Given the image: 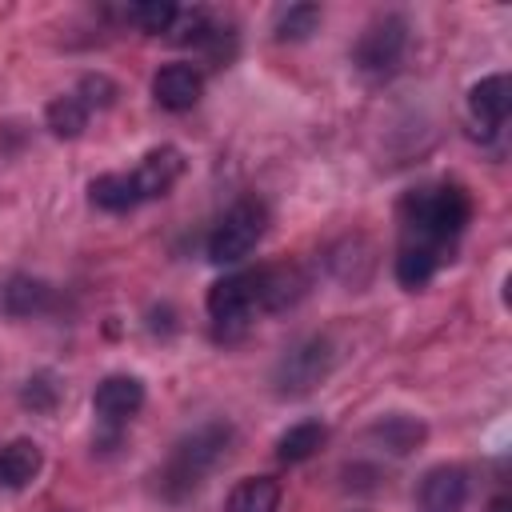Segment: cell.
I'll list each match as a JSON object with an SVG mask.
<instances>
[{"label":"cell","instance_id":"cell-25","mask_svg":"<svg viewBox=\"0 0 512 512\" xmlns=\"http://www.w3.org/2000/svg\"><path fill=\"white\" fill-rule=\"evenodd\" d=\"M484 512H512V500H508V496H492Z\"/></svg>","mask_w":512,"mask_h":512},{"label":"cell","instance_id":"cell-1","mask_svg":"<svg viewBox=\"0 0 512 512\" xmlns=\"http://www.w3.org/2000/svg\"><path fill=\"white\" fill-rule=\"evenodd\" d=\"M400 244H424L444 256H452V244L472 220V196L460 184H432V188H412L404 192L400 208Z\"/></svg>","mask_w":512,"mask_h":512},{"label":"cell","instance_id":"cell-13","mask_svg":"<svg viewBox=\"0 0 512 512\" xmlns=\"http://www.w3.org/2000/svg\"><path fill=\"white\" fill-rule=\"evenodd\" d=\"M44 468V452L36 440L16 436L12 444L0 448V484L4 488H28Z\"/></svg>","mask_w":512,"mask_h":512},{"label":"cell","instance_id":"cell-10","mask_svg":"<svg viewBox=\"0 0 512 512\" xmlns=\"http://www.w3.org/2000/svg\"><path fill=\"white\" fill-rule=\"evenodd\" d=\"M252 276H256V308L264 312H284L308 292V276L296 264H268L256 268Z\"/></svg>","mask_w":512,"mask_h":512},{"label":"cell","instance_id":"cell-9","mask_svg":"<svg viewBox=\"0 0 512 512\" xmlns=\"http://www.w3.org/2000/svg\"><path fill=\"white\" fill-rule=\"evenodd\" d=\"M180 172H184V156H180V148H172V144L152 148V152L136 164V172H132V184H136L140 204H144V200H160V196H168L172 184L180 180Z\"/></svg>","mask_w":512,"mask_h":512},{"label":"cell","instance_id":"cell-15","mask_svg":"<svg viewBox=\"0 0 512 512\" xmlns=\"http://www.w3.org/2000/svg\"><path fill=\"white\" fill-rule=\"evenodd\" d=\"M52 284L36 276H12L4 284V312L8 316H40L52 308Z\"/></svg>","mask_w":512,"mask_h":512},{"label":"cell","instance_id":"cell-7","mask_svg":"<svg viewBox=\"0 0 512 512\" xmlns=\"http://www.w3.org/2000/svg\"><path fill=\"white\" fill-rule=\"evenodd\" d=\"M140 408H144V384H140V376L116 372V376H104V380L96 384V392H92V412H96L100 424L112 428V432H116L120 424H128Z\"/></svg>","mask_w":512,"mask_h":512},{"label":"cell","instance_id":"cell-19","mask_svg":"<svg viewBox=\"0 0 512 512\" xmlns=\"http://www.w3.org/2000/svg\"><path fill=\"white\" fill-rule=\"evenodd\" d=\"M324 440H328V428H324L320 420H300V424H292V428L276 440V456H280L284 464H300V460L316 456V452L324 448Z\"/></svg>","mask_w":512,"mask_h":512},{"label":"cell","instance_id":"cell-22","mask_svg":"<svg viewBox=\"0 0 512 512\" xmlns=\"http://www.w3.org/2000/svg\"><path fill=\"white\" fill-rule=\"evenodd\" d=\"M320 24V8L316 4H292L280 12L276 20V40H308Z\"/></svg>","mask_w":512,"mask_h":512},{"label":"cell","instance_id":"cell-6","mask_svg":"<svg viewBox=\"0 0 512 512\" xmlns=\"http://www.w3.org/2000/svg\"><path fill=\"white\" fill-rule=\"evenodd\" d=\"M404 52H408V20L404 16H380L360 32V40L352 48V64L360 72L384 76L404 60Z\"/></svg>","mask_w":512,"mask_h":512},{"label":"cell","instance_id":"cell-24","mask_svg":"<svg viewBox=\"0 0 512 512\" xmlns=\"http://www.w3.org/2000/svg\"><path fill=\"white\" fill-rule=\"evenodd\" d=\"M88 112H96V108H112L116 104V84L108 80V76H84L80 84H76V92H72Z\"/></svg>","mask_w":512,"mask_h":512},{"label":"cell","instance_id":"cell-4","mask_svg":"<svg viewBox=\"0 0 512 512\" xmlns=\"http://www.w3.org/2000/svg\"><path fill=\"white\" fill-rule=\"evenodd\" d=\"M268 228V208L260 200H240L228 208V216L216 224L208 236V260L212 264H240L264 236Z\"/></svg>","mask_w":512,"mask_h":512},{"label":"cell","instance_id":"cell-23","mask_svg":"<svg viewBox=\"0 0 512 512\" xmlns=\"http://www.w3.org/2000/svg\"><path fill=\"white\" fill-rule=\"evenodd\" d=\"M20 400H24V408H32V412H52V408L60 404V384H56V376H52V372L28 376Z\"/></svg>","mask_w":512,"mask_h":512},{"label":"cell","instance_id":"cell-12","mask_svg":"<svg viewBox=\"0 0 512 512\" xmlns=\"http://www.w3.org/2000/svg\"><path fill=\"white\" fill-rule=\"evenodd\" d=\"M508 108H512V84H508V76L496 72V76H484L480 84H472V92H468V112H472V120H476L484 132L504 128Z\"/></svg>","mask_w":512,"mask_h":512},{"label":"cell","instance_id":"cell-14","mask_svg":"<svg viewBox=\"0 0 512 512\" xmlns=\"http://www.w3.org/2000/svg\"><path fill=\"white\" fill-rule=\"evenodd\" d=\"M448 260H452V256H444V252H436V248L400 244V252H396V280H400V288L420 292V288L440 272V264H448Z\"/></svg>","mask_w":512,"mask_h":512},{"label":"cell","instance_id":"cell-3","mask_svg":"<svg viewBox=\"0 0 512 512\" xmlns=\"http://www.w3.org/2000/svg\"><path fill=\"white\" fill-rule=\"evenodd\" d=\"M332 372V344L324 336H304L296 340L272 368V388L276 396H308L324 376Z\"/></svg>","mask_w":512,"mask_h":512},{"label":"cell","instance_id":"cell-8","mask_svg":"<svg viewBox=\"0 0 512 512\" xmlns=\"http://www.w3.org/2000/svg\"><path fill=\"white\" fill-rule=\"evenodd\" d=\"M420 512H464L468 504V476L456 464H436L424 472L420 492H416Z\"/></svg>","mask_w":512,"mask_h":512},{"label":"cell","instance_id":"cell-20","mask_svg":"<svg viewBox=\"0 0 512 512\" xmlns=\"http://www.w3.org/2000/svg\"><path fill=\"white\" fill-rule=\"evenodd\" d=\"M88 108L68 92V96H56L48 108H44V120H48V128H52V136H60V140H76V136H84V128H88Z\"/></svg>","mask_w":512,"mask_h":512},{"label":"cell","instance_id":"cell-21","mask_svg":"<svg viewBox=\"0 0 512 512\" xmlns=\"http://www.w3.org/2000/svg\"><path fill=\"white\" fill-rule=\"evenodd\" d=\"M124 16H128L140 32L160 36V32H172V24H176L180 8H176V4H168V0H144V4H132Z\"/></svg>","mask_w":512,"mask_h":512},{"label":"cell","instance_id":"cell-16","mask_svg":"<svg viewBox=\"0 0 512 512\" xmlns=\"http://www.w3.org/2000/svg\"><path fill=\"white\" fill-rule=\"evenodd\" d=\"M368 436H372L384 452H392V456H408L412 448L424 444L428 428H424L416 416H384V420H376V424L368 428Z\"/></svg>","mask_w":512,"mask_h":512},{"label":"cell","instance_id":"cell-17","mask_svg":"<svg viewBox=\"0 0 512 512\" xmlns=\"http://www.w3.org/2000/svg\"><path fill=\"white\" fill-rule=\"evenodd\" d=\"M276 508H280V484L272 476H244L224 504V512H276Z\"/></svg>","mask_w":512,"mask_h":512},{"label":"cell","instance_id":"cell-5","mask_svg":"<svg viewBox=\"0 0 512 512\" xmlns=\"http://www.w3.org/2000/svg\"><path fill=\"white\" fill-rule=\"evenodd\" d=\"M256 312V276L252 272H232L208 288V316H212V336L216 340H240L248 320Z\"/></svg>","mask_w":512,"mask_h":512},{"label":"cell","instance_id":"cell-11","mask_svg":"<svg viewBox=\"0 0 512 512\" xmlns=\"http://www.w3.org/2000/svg\"><path fill=\"white\" fill-rule=\"evenodd\" d=\"M152 96L160 108L168 112H188L196 108V100L204 96V76L192 64H164L152 76Z\"/></svg>","mask_w":512,"mask_h":512},{"label":"cell","instance_id":"cell-2","mask_svg":"<svg viewBox=\"0 0 512 512\" xmlns=\"http://www.w3.org/2000/svg\"><path fill=\"white\" fill-rule=\"evenodd\" d=\"M228 444H232V424H228V420H208V424L192 428L188 436H180L176 448L168 452L164 468L156 472L160 496L172 500V504L188 500V496L204 484V476L224 460Z\"/></svg>","mask_w":512,"mask_h":512},{"label":"cell","instance_id":"cell-18","mask_svg":"<svg viewBox=\"0 0 512 512\" xmlns=\"http://www.w3.org/2000/svg\"><path fill=\"white\" fill-rule=\"evenodd\" d=\"M88 196L104 212H132L140 204L136 184H132V172H104V176H96L88 184Z\"/></svg>","mask_w":512,"mask_h":512}]
</instances>
